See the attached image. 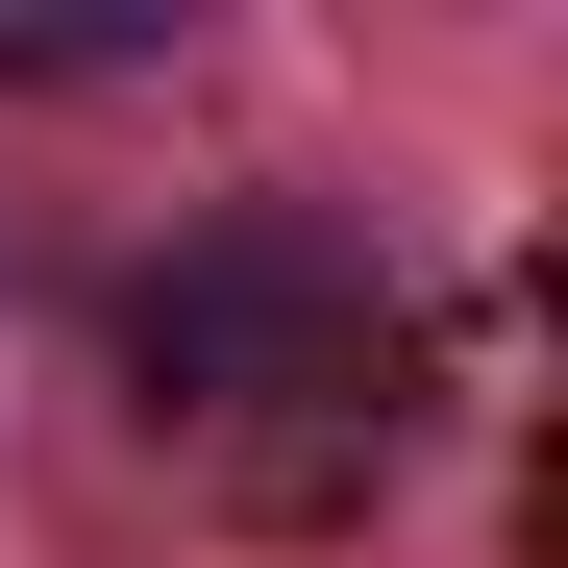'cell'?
I'll use <instances>...</instances> for the list:
<instances>
[{
	"label": "cell",
	"instance_id": "1",
	"mask_svg": "<svg viewBox=\"0 0 568 568\" xmlns=\"http://www.w3.org/2000/svg\"><path fill=\"white\" fill-rule=\"evenodd\" d=\"M124 371L173 420H223V445H371L396 420V272H371V223H322V199H223V223L149 247Z\"/></svg>",
	"mask_w": 568,
	"mask_h": 568
}]
</instances>
